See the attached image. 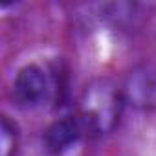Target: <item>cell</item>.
I'll return each instance as SVG.
<instances>
[{
  "label": "cell",
  "instance_id": "6da1fadb",
  "mask_svg": "<svg viewBox=\"0 0 156 156\" xmlns=\"http://www.w3.org/2000/svg\"><path fill=\"white\" fill-rule=\"evenodd\" d=\"M123 105L121 88L107 79H98L83 90L77 118L81 119L85 132L96 136L108 134L118 127Z\"/></svg>",
  "mask_w": 156,
  "mask_h": 156
},
{
  "label": "cell",
  "instance_id": "7a4b0ae2",
  "mask_svg": "<svg viewBox=\"0 0 156 156\" xmlns=\"http://www.w3.org/2000/svg\"><path fill=\"white\" fill-rule=\"evenodd\" d=\"M50 79L48 73L39 64L22 66L11 83V101L17 108L31 110L42 105L50 96Z\"/></svg>",
  "mask_w": 156,
  "mask_h": 156
},
{
  "label": "cell",
  "instance_id": "3957f363",
  "mask_svg": "<svg viewBox=\"0 0 156 156\" xmlns=\"http://www.w3.org/2000/svg\"><path fill=\"white\" fill-rule=\"evenodd\" d=\"M119 88L125 105L143 112L156 110V66L151 62L132 66Z\"/></svg>",
  "mask_w": 156,
  "mask_h": 156
},
{
  "label": "cell",
  "instance_id": "277c9868",
  "mask_svg": "<svg viewBox=\"0 0 156 156\" xmlns=\"http://www.w3.org/2000/svg\"><path fill=\"white\" fill-rule=\"evenodd\" d=\"M85 134V127L81 119L73 116H64L50 123L42 132V149L50 156H61L68 149H72Z\"/></svg>",
  "mask_w": 156,
  "mask_h": 156
},
{
  "label": "cell",
  "instance_id": "5b68a950",
  "mask_svg": "<svg viewBox=\"0 0 156 156\" xmlns=\"http://www.w3.org/2000/svg\"><path fill=\"white\" fill-rule=\"evenodd\" d=\"M19 151V129L8 118L0 119V156H15Z\"/></svg>",
  "mask_w": 156,
  "mask_h": 156
}]
</instances>
